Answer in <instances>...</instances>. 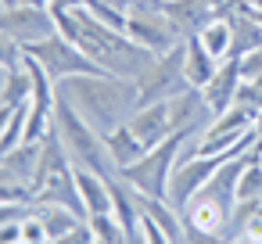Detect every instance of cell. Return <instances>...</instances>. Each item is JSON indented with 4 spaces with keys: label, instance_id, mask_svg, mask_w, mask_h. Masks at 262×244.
Wrapping results in <instances>:
<instances>
[{
    "label": "cell",
    "instance_id": "6da1fadb",
    "mask_svg": "<svg viewBox=\"0 0 262 244\" xmlns=\"http://www.w3.org/2000/svg\"><path fill=\"white\" fill-rule=\"evenodd\" d=\"M58 97H65L101 137H108L140 108V83L122 76H69L58 83Z\"/></svg>",
    "mask_w": 262,
    "mask_h": 244
},
{
    "label": "cell",
    "instance_id": "7a4b0ae2",
    "mask_svg": "<svg viewBox=\"0 0 262 244\" xmlns=\"http://www.w3.org/2000/svg\"><path fill=\"white\" fill-rule=\"evenodd\" d=\"M54 126H58V133H61V144H65L72 165L94 169V172L104 176V180L119 176V165H115V158H112L104 137H101L65 97H58V104H54Z\"/></svg>",
    "mask_w": 262,
    "mask_h": 244
},
{
    "label": "cell",
    "instance_id": "3957f363",
    "mask_svg": "<svg viewBox=\"0 0 262 244\" xmlns=\"http://www.w3.org/2000/svg\"><path fill=\"white\" fill-rule=\"evenodd\" d=\"M201 133L205 129H176L172 137H165L162 144H155L137 165H129V169H122L119 176L122 180H129L140 194H147V197H158V201H165V187H169V172H172V165L180 162V151H183V144L190 140V137H198L201 140Z\"/></svg>",
    "mask_w": 262,
    "mask_h": 244
},
{
    "label": "cell",
    "instance_id": "277c9868",
    "mask_svg": "<svg viewBox=\"0 0 262 244\" xmlns=\"http://www.w3.org/2000/svg\"><path fill=\"white\" fill-rule=\"evenodd\" d=\"M126 15H129V29H126V33H129L140 47H147L155 58H162V54H169L176 43H183L180 29H176L172 18L165 15V4H162V0H129Z\"/></svg>",
    "mask_w": 262,
    "mask_h": 244
},
{
    "label": "cell",
    "instance_id": "5b68a950",
    "mask_svg": "<svg viewBox=\"0 0 262 244\" xmlns=\"http://www.w3.org/2000/svg\"><path fill=\"white\" fill-rule=\"evenodd\" d=\"M22 54L36 58V61L47 69V76H51L54 83L69 79V76H108L94 58H86V54H83L72 40H65L61 33H54V36H47V40H40V43L22 47Z\"/></svg>",
    "mask_w": 262,
    "mask_h": 244
},
{
    "label": "cell",
    "instance_id": "8992f818",
    "mask_svg": "<svg viewBox=\"0 0 262 244\" xmlns=\"http://www.w3.org/2000/svg\"><path fill=\"white\" fill-rule=\"evenodd\" d=\"M230 162V154H208V158H180L169 172V187H165V201L183 215V208L205 190V183L212 180V172Z\"/></svg>",
    "mask_w": 262,
    "mask_h": 244
},
{
    "label": "cell",
    "instance_id": "52a82bcc",
    "mask_svg": "<svg viewBox=\"0 0 262 244\" xmlns=\"http://www.w3.org/2000/svg\"><path fill=\"white\" fill-rule=\"evenodd\" d=\"M0 33L11 36L18 47H29V43H40V40L54 36L58 26H54L51 8L18 4V8H11V11H0Z\"/></svg>",
    "mask_w": 262,
    "mask_h": 244
},
{
    "label": "cell",
    "instance_id": "ba28073f",
    "mask_svg": "<svg viewBox=\"0 0 262 244\" xmlns=\"http://www.w3.org/2000/svg\"><path fill=\"white\" fill-rule=\"evenodd\" d=\"M129 129L140 137V144L151 151L155 144H162L165 137H172L180 129V112H176V97H165V101H151V104H140L129 119Z\"/></svg>",
    "mask_w": 262,
    "mask_h": 244
},
{
    "label": "cell",
    "instance_id": "9c48e42d",
    "mask_svg": "<svg viewBox=\"0 0 262 244\" xmlns=\"http://www.w3.org/2000/svg\"><path fill=\"white\" fill-rule=\"evenodd\" d=\"M237 86H241V61H237V58H226V61L215 69V76L208 79V86L201 90V97H205V104H208L212 119H215V115H223L226 108H233Z\"/></svg>",
    "mask_w": 262,
    "mask_h": 244
},
{
    "label": "cell",
    "instance_id": "30bf717a",
    "mask_svg": "<svg viewBox=\"0 0 262 244\" xmlns=\"http://www.w3.org/2000/svg\"><path fill=\"white\" fill-rule=\"evenodd\" d=\"M226 208L215 201V197H208L205 190L183 208V226H190V230H198V233H212V237H219L223 233V226H226Z\"/></svg>",
    "mask_w": 262,
    "mask_h": 244
},
{
    "label": "cell",
    "instance_id": "8fae6325",
    "mask_svg": "<svg viewBox=\"0 0 262 244\" xmlns=\"http://www.w3.org/2000/svg\"><path fill=\"white\" fill-rule=\"evenodd\" d=\"M165 15L172 18V26L187 40V36H198L215 18V8L208 4V0H172V4H165Z\"/></svg>",
    "mask_w": 262,
    "mask_h": 244
},
{
    "label": "cell",
    "instance_id": "7c38bea8",
    "mask_svg": "<svg viewBox=\"0 0 262 244\" xmlns=\"http://www.w3.org/2000/svg\"><path fill=\"white\" fill-rule=\"evenodd\" d=\"M215 69H219V61L205 51V43L198 36H187L183 40V76H187V83L194 90H205L208 79L215 76Z\"/></svg>",
    "mask_w": 262,
    "mask_h": 244
},
{
    "label": "cell",
    "instance_id": "4fadbf2b",
    "mask_svg": "<svg viewBox=\"0 0 262 244\" xmlns=\"http://www.w3.org/2000/svg\"><path fill=\"white\" fill-rule=\"evenodd\" d=\"M72 176H76V187H79V197H83L86 215L112 212V190H108V180L104 176H97L94 169H83V165H72Z\"/></svg>",
    "mask_w": 262,
    "mask_h": 244
},
{
    "label": "cell",
    "instance_id": "5bb4252c",
    "mask_svg": "<svg viewBox=\"0 0 262 244\" xmlns=\"http://www.w3.org/2000/svg\"><path fill=\"white\" fill-rule=\"evenodd\" d=\"M104 144H108V151H112V158H115L119 172H122V169H129V165H137V162L147 154V147H144V144H140V137L129 129V122H126V126H119L115 133H108V137H104Z\"/></svg>",
    "mask_w": 262,
    "mask_h": 244
},
{
    "label": "cell",
    "instance_id": "9a60e30c",
    "mask_svg": "<svg viewBox=\"0 0 262 244\" xmlns=\"http://www.w3.org/2000/svg\"><path fill=\"white\" fill-rule=\"evenodd\" d=\"M230 26H233L230 58H244L248 51L262 47V22H255V15H251V0H248V11H244V15H237Z\"/></svg>",
    "mask_w": 262,
    "mask_h": 244
},
{
    "label": "cell",
    "instance_id": "2e32d148",
    "mask_svg": "<svg viewBox=\"0 0 262 244\" xmlns=\"http://www.w3.org/2000/svg\"><path fill=\"white\" fill-rule=\"evenodd\" d=\"M198 40H201V43H205V51H208V54H212V58H215V61L223 65V61L230 58L233 26H230L226 18H219V15H215V18H212V22H208V26H205V29L198 33Z\"/></svg>",
    "mask_w": 262,
    "mask_h": 244
},
{
    "label": "cell",
    "instance_id": "e0dca14e",
    "mask_svg": "<svg viewBox=\"0 0 262 244\" xmlns=\"http://www.w3.org/2000/svg\"><path fill=\"white\" fill-rule=\"evenodd\" d=\"M8 169H11V176L15 180H22V183H29L33 187V176H36V165H40V144H18L11 154H4L0 158Z\"/></svg>",
    "mask_w": 262,
    "mask_h": 244
},
{
    "label": "cell",
    "instance_id": "ac0fdd59",
    "mask_svg": "<svg viewBox=\"0 0 262 244\" xmlns=\"http://www.w3.org/2000/svg\"><path fill=\"white\" fill-rule=\"evenodd\" d=\"M36 208V215L43 219V226H47V237L51 240H58V237H65L69 230H76L79 223H83V215H76L72 208H65V205H33Z\"/></svg>",
    "mask_w": 262,
    "mask_h": 244
},
{
    "label": "cell",
    "instance_id": "d6986e66",
    "mask_svg": "<svg viewBox=\"0 0 262 244\" xmlns=\"http://www.w3.org/2000/svg\"><path fill=\"white\" fill-rule=\"evenodd\" d=\"M237 201H262V162L255 158L244 172H241V183H237Z\"/></svg>",
    "mask_w": 262,
    "mask_h": 244
},
{
    "label": "cell",
    "instance_id": "ffe728a7",
    "mask_svg": "<svg viewBox=\"0 0 262 244\" xmlns=\"http://www.w3.org/2000/svg\"><path fill=\"white\" fill-rule=\"evenodd\" d=\"M22 244H51V237H47V226H43V219L36 215V208L22 219Z\"/></svg>",
    "mask_w": 262,
    "mask_h": 244
},
{
    "label": "cell",
    "instance_id": "44dd1931",
    "mask_svg": "<svg viewBox=\"0 0 262 244\" xmlns=\"http://www.w3.org/2000/svg\"><path fill=\"white\" fill-rule=\"evenodd\" d=\"M22 47L11 40V36H4V33H0V65H8V69H15V65H22Z\"/></svg>",
    "mask_w": 262,
    "mask_h": 244
},
{
    "label": "cell",
    "instance_id": "7402d4cb",
    "mask_svg": "<svg viewBox=\"0 0 262 244\" xmlns=\"http://www.w3.org/2000/svg\"><path fill=\"white\" fill-rule=\"evenodd\" d=\"M237 61H241V79H258V76H262V47L248 51V54L237 58Z\"/></svg>",
    "mask_w": 262,
    "mask_h": 244
},
{
    "label": "cell",
    "instance_id": "603a6c76",
    "mask_svg": "<svg viewBox=\"0 0 262 244\" xmlns=\"http://www.w3.org/2000/svg\"><path fill=\"white\" fill-rule=\"evenodd\" d=\"M54 244H97V237H94V230H90V223L83 219L76 230H69L65 237H58Z\"/></svg>",
    "mask_w": 262,
    "mask_h": 244
},
{
    "label": "cell",
    "instance_id": "cb8c5ba5",
    "mask_svg": "<svg viewBox=\"0 0 262 244\" xmlns=\"http://www.w3.org/2000/svg\"><path fill=\"white\" fill-rule=\"evenodd\" d=\"M144 237H147V244H176V240H172V237H169V233H165L147 212H144Z\"/></svg>",
    "mask_w": 262,
    "mask_h": 244
},
{
    "label": "cell",
    "instance_id": "d4e9b609",
    "mask_svg": "<svg viewBox=\"0 0 262 244\" xmlns=\"http://www.w3.org/2000/svg\"><path fill=\"white\" fill-rule=\"evenodd\" d=\"M33 212V205H0V226L4 223H18Z\"/></svg>",
    "mask_w": 262,
    "mask_h": 244
},
{
    "label": "cell",
    "instance_id": "484cf974",
    "mask_svg": "<svg viewBox=\"0 0 262 244\" xmlns=\"http://www.w3.org/2000/svg\"><path fill=\"white\" fill-rule=\"evenodd\" d=\"M0 244H22V219L0 226Z\"/></svg>",
    "mask_w": 262,
    "mask_h": 244
},
{
    "label": "cell",
    "instance_id": "4316f807",
    "mask_svg": "<svg viewBox=\"0 0 262 244\" xmlns=\"http://www.w3.org/2000/svg\"><path fill=\"white\" fill-rule=\"evenodd\" d=\"M18 69V65H15ZM15 69H8V65H0V104H4V97H8V83H11V72Z\"/></svg>",
    "mask_w": 262,
    "mask_h": 244
},
{
    "label": "cell",
    "instance_id": "83f0119b",
    "mask_svg": "<svg viewBox=\"0 0 262 244\" xmlns=\"http://www.w3.org/2000/svg\"><path fill=\"white\" fill-rule=\"evenodd\" d=\"M22 4H33V8H51L54 0H22Z\"/></svg>",
    "mask_w": 262,
    "mask_h": 244
},
{
    "label": "cell",
    "instance_id": "f1b7e54d",
    "mask_svg": "<svg viewBox=\"0 0 262 244\" xmlns=\"http://www.w3.org/2000/svg\"><path fill=\"white\" fill-rule=\"evenodd\" d=\"M22 4V0H0V8H4V11H11V8H18Z\"/></svg>",
    "mask_w": 262,
    "mask_h": 244
},
{
    "label": "cell",
    "instance_id": "f546056e",
    "mask_svg": "<svg viewBox=\"0 0 262 244\" xmlns=\"http://www.w3.org/2000/svg\"><path fill=\"white\" fill-rule=\"evenodd\" d=\"M208 4H212V8H215V11H223V8H226V4H230V0H208Z\"/></svg>",
    "mask_w": 262,
    "mask_h": 244
},
{
    "label": "cell",
    "instance_id": "4dcf8cb0",
    "mask_svg": "<svg viewBox=\"0 0 262 244\" xmlns=\"http://www.w3.org/2000/svg\"><path fill=\"white\" fill-rule=\"evenodd\" d=\"M108 4H115V8H122V11H126V8H129V0H108Z\"/></svg>",
    "mask_w": 262,
    "mask_h": 244
},
{
    "label": "cell",
    "instance_id": "1f68e13d",
    "mask_svg": "<svg viewBox=\"0 0 262 244\" xmlns=\"http://www.w3.org/2000/svg\"><path fill=\"white\" fill-rule=\"evenodd\" d=\"M251 151H255V154L262 151V133H258V140H255V147H251Z\"/></svg>",
    "mask_w": 262,
    "mask_h": 244
},
{
    "label": "cell",
    "instance_id": "d6a6232c",
    "mask_svg": "<svg viewBox=\"0 0 262 244\" xmlns=\"http://www.w3.org/2000/svg\"><path fill=\"white\" fill-rule=\"evenodd\" d=\"M255 158H258V162H262V151H258V154H255Z\"/></svg>",
    "mask_w": 262,
    "mask_h": 244
},
{
    "label": "cell",
    "instance_id": "836d02e7",
    "mask_svg": "<svg viewBox=\"0 0 262 244\" xmlns=\"http://www.w3.org/2000/svg\"><path fill=\"white\" fill-rule=\"evenodd\" d=\"M162 4H172V0H162Z\"/></svg>",
    "mask_w": 262,
    "mask_h": 244
},
{
    "label": "cell",
    "instance_id": "e575fe53",
    "mask_svg": "<svg viewBox=\"0 0 262 244\" xmlns=\"http://www.w3.org/2000/svg\"><path fill=\"white\" fill-rule=\"evenodd\" d=\"M0 11H4V8H0Z\"/></svg>",
    "mask_w": 262,
    "mask_h": 244
}]
</instances>
